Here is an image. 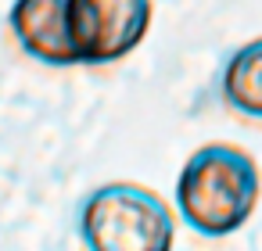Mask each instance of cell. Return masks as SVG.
Segmentation results:
<instances>
[{"label": "cell", "instance_id": "5", "mask_svg": "<svg viewBox=\"0 0 262 251\" xmlns=\"http://www.w3.org/2000/svg\"><path fill=\"white\" fill-rule=\"evenodd\" d=\"M223 101L244 119L262 122V36L241 43L223 69Z\"/></svg>", "mask_w": 262, "mask_h": 251}, {"label": "cell", "instance_id": "2", "mask_svg": "<svg viewBox=\"0 0 262 251\" xmlns=\"http://www.w3.org/2000/svg\"><path fill=\"white\" fill-rule=\"evenodd\" d=\"M79 237L94 251H165L176 240V215L151 187L119 179L86 194Z\"/></svg>", "mask_w": 262, "mask_h": 251}, {"label": "cell", "instance_id": "3", "mask_svg": "<svg viewBox=\"0 0 262 251\" xmlns=\"http://www.w3.org/2000/svg\"><path fill=\"white\" fill-rule=\"evenodd\" d=\"M151 0H72V40L83 65H112L133 54L151 29Z\"/></svg>", "mask_w": 262, "mask_h": 251}, {"label": "cell", "instance_id": "4", "mask_svg": "<svg viewBox=\"0 0 262 251\" xmlns=\"http://www.w3.org/2000/svg\"><path fill=\"white\" fill-rule=\"evenodd\" d=\"M8 26L15 43L40 65H83L72 40V0H15Z\"/></svg>", "mask_w": 262, "mask_h": 251}, {"label": "cell", "instance_id": "1", "mask_svg": "<svg viewBox=\"0 0 262 251\" xmlns=\"http://www.w3.org/2000/svg\"><path fill=\"white\" fill-rule=\"evenodd\" d=\"M262 172L258 162L233 144L198 147L176 179V208L183 222L201 237L237 233L258 204Z\"/></svg>", "mask_w": 262, "mask_h": 251}]
</instances>
